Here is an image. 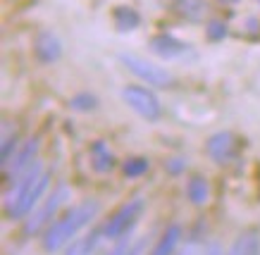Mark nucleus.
Masks as SVG:
<instances>
[{"mask_svg": "<svg viewBox=\"0 0 260 255\" xmlns=\"http://www.w3.org/2000/svg\"><path fill=\"white\" fill-rule=\"evenodd\" d=\"M101 212V203L98 200H84L79 205H74L72 210H67V215L55 220L46 229V236H43V248L48 253H55L64 243H70L77 234H79L84 227L95 220V215Z\"/></svg>", "mask_w": 260, "mask_h": 255, "instance_id": "nucleus-1", "label": "nucleus"}, {"mask_svg": "<svg viewBox=\"0 0 260 255\" xmlns=\"http://www.w3.org/2000/svg\"><path fill=\"white\" fill-rule=\"evenodd\" d=\"M50 184V174L41 169V162L36 160L31 167L22 174V179L17 181L15 191L8 193V215L10 220H22L34 210V205L41 200L43 191Z\"/></svg>", "mask_w": 260, "mask_h": 255, "instance_id": "nucleus-2", "label": "nucleus"}, {"mask_svg": "<svg viewBox=\"0 0 260 255\" xmlns=\"http://www.w3.org/2000/svg\"><path fill=\"white\" fill-rule=\"evenodd\" d=\"M141 212H143V198H132L129 203H124V205L119 207L108 222L103 224V236L108 241L126 236V231L136 224V220L141 217Z\"/></svg>", "mask_w": 260, "mask_h": 255, "instance_id": "nucleus-3", "label": "nucleus"}, {"mask_svg": "<svg viewBox=\"0 0 260 255\" xmlns=\"http://www.w3.org/2000/svg\"><path fill=\"white\" fill-rule=\"evenodd\" d=\"M119 60L124 62V67L129 69V72H134L139 79L146 81V84H150V86L167 88L170 84H172V74H167L162 67H158V64H150V62H146V60H141V57L126 55V53H122Z\"/></svg>", "mask_w": 260, "mask_h": 255, "instance_id": "nucleus-4", "label": "nucleus"}, {"mask_svg": "<svg viewBox=\"0 0 260 255\" xmlns=\"http://www.w3.org/2000/svg\"><path fill=\"white\" fill-rule=\"evenodd\" d=\"M122 98H124V103L132 107L134 112H139L143 120L148 122H155L160 120V103L158 98L150 93L148 88L143 86H126L124 91H122Z\"/></svg>", "mask_w": 260, "mask_h": 255, "instance_id": "nucleus-5", "label": "nucleus"}, {"mask_svg": "<svg viewBox=\"0 0 260 255\" xmlns=\"http://www.w3.org/2000/svg\"><path fill=\"white\" fill-rule=\"evenodd\" d=\"M67 198H70V189H67V186H60V189H57V191L46 200V205L39 207L31 217H26V224H24V236H34V234H39V231L50 222V217L60 210V205H62Z\"/></svg>", "mask_w": 260, "mask_h": 255, "instance_id": "nucleus-6", "label": "nucleus"}, {"mask_svg": "<svg viewBox=\"0 0 260 255\" xmlns=\"http://www.w3.org/2000/svg\"><path fill=\"white\" fill-rule=\"evenodd\" d=\"M205 151L208 155L215 160V162H227L232 160L234 151H237V141H234V136L229 134V131H220V134H213L210 136V141L205 145Z\"/></svg>", "mask_w": 260, "mask_h": 255, "instance_id": "nucleus-7", "label": "nucleus"}, {"mask_svg": "<svg viewBox=\"0 0 260 255\" xmlns=\"http://www.w3.org/2000/svg\"><path fill=\"white\" fill-rule=\"evenodd\" d=\"M34 53H36V57H39L43 64H53L60 60V55H62V46H60V41H57L55 33L43 31L36 36Z\"/></svg>", "mask_w": 260, "mask_h": 255, "instance_id": "nucleus-8", "label": "nucleus"}, {"mask_svg": "<svg viewBox=\"0 0 260 255\" xmlns=\"http://www.w3.org/2000/svg\"><path fill=\"white\" fill-rule=\"evenodd\" d=\"M150 50L155 55H160L162 60H172V57H179L186 50V46L181 41H177L174 36H170V33H158V36L150 39Z\"/></svg>", "mask_w": 260, "mask_h": 255, "instance_id": "nucleus-9", "label": "nucleus"}, {"mask_svg": "<svg viewBox=\"0 0 260 255\" xmlns=\"http://www.w3.org/2000/svg\"><path fill=\"white\" fill-rule=\"evenodd\" d=\"M36 153H39V138H31L29 143L24 145L22 151L15 155V162H12V167H8L5 172H8V179H15V176L24 174L26 169L31 167L34 162H36Z\"/></svg>", "mask_w": 260, "mask_h": 255, "instance_id": "nucleus-10", "label": "nucleus"}, {"mask_svg": "<svg viewBox=\"0 0 260 255\" xmlns=\"http://www.w3.org/2000/svg\"><path fill=\"white\" fill-rule=\"evenodd\" d=\"M229 255H260V236L255 229H248L239 234L237 241L232 243Z\"/></svg>", "mask_w": 260, "mask_h": 255, "instance_id": "nucleus-11", "label": "nucleus"}, {"mask_svg": "<svg viewBox=\"0 0 260 255\" xmlns=\"http://www.w3.org/2000/svg\"><path fill=\"white\" fill-rule=\"evenodd\" d=\"M186 196H189V200L193 205H205L208 198H210V184H208V179H203L198 174L191 176L186 181Z\"/></svg>", "mask_w": 260, "mask_h": 255, "instance_id": "nucleus-12", "label": "nucleus"}, {"mask_svg": "<svg viewBox=\"0 0 260 255\" xmlns=\"http://www.w3.org/2000/svg\"><path fill=\"white\" fill-rule=\"evenodd\" d=\"M91 165H93L95 172H110L112 165H115V155L103 141H95L91 145Z\"/></svg>", "mask_w": 260, "mask_h": 255, "instance_id": "nucleus-13", "label": "nucleus"}, {"mask_svg": "<svg viewBox=\"0 0 260 255\" xmlns=\"http://www.w3.org/2000/svg\"><path fill=\"white\" fill-rule=\"evenodd\" d=\"M179 239H181V227L179 224H170L165 229V234L160 236V241L155 243V248H153L150 255H172L177 243H179Z\"/></svg>", "mask_w": 260, "mask_h": 255, "instance_id": "nucleus-14", "label": "nucleus"}, {"mask_svg": "<svg viewBox=\"0 0 260 255\" xmlns=\"http://www.w3.org/2000/svg\"><path fill=\"white\" fill-rule=\"evenodd\" d=\"M101 239H105V236H103V229L88 234V236H84V239L72 241V246L67 248V255H93L95 248H98V243H101Z\"/></svg>", "mask_w": 260, "mask_h": 255, "instance_id": "nucleus-15", "label": "nucleus"}, {"mask_svg": "<svg viewBox=\"0 0 260 255\" xmlns=\"http://www.w3.org/2000/svg\"><path fill=\"white\" fill-rule=\"evenodd\" d=\"M115 24H117L119 31H132V29H136L139 26V22H141V17H139V12L132 8H126V5H119V8H115Z\"/></svg>", "mask_w": 260, "mask_h": 255, "instance_id": "nucleus-16", "label": "nucleus"}, {"mask_svg": "<svg viewBox=\"0 0 260 255\" xmlns=\"http://www.w3.org/2000/svg\"><path fill=\"white\" fill-rule=\"evenodd\" d=\"M174 10L191 22H198L205 15V3L203 0H174Z\"/></svg>", "mask_w": 260, "mask_h": 255, "instance_id": "nucleus-17", "label": "nucleus"}, {"mask_svg": "<svg viewBox=\"0 0 260 255\" xmlns=\"http://www.w3.org/2000/svg\"><path fill=\"white\" fill-rule=\"evenodd\" d=\"M148 167H150V165H148V160H146V158H129L124 165H122V172H124L129 179H136V176L146 174V172H148Z\"/></svg>", "mask_w": 260, "mask_h": 255, "instance_id": "nucleus-18", "label": "nucleus"}, {"mask_svg": "<svg viewBox=\"0 0 260 255\" xmlns=\"http://www.w3.org/2000/svg\"><path fill=\"white\" fill-rule=\"evenodd\" d=\"M15 148H17V131H5V136H3V151H0V165L3 167L10 165Z\"/></svg>", "mask_w": 260, "mask_h": 255, "instance_id": "nucleus-19", "label": "nucleus"}, {"mask_svg": "<svg viewBox=\"0 0 260 255\" xmlns=\"http://www.w3.org/2000/svg\"><path fill=\"white\" fill-rule=\"evenodd\" d=\"M95 105H98V100H95V96H91V93H79V96H74L70 100V107H72V110H79V112L93 110Z\"/></svg>", "mask_w": 260, "mask_h": 255, "instance_id": "nucleus-20", "label": "nucleus"}, {"mask_svg": "<svg viewBox=\"0 0 260 255\" xmlns=\"http://www.w3.org/2000/svg\"><path fill=\"white\" fill-rule=\"evenodd\" d=\"M205 33H208L210 41H222L227 36V24L220 22V19H215V22H210V24L205 26Z\"/></svg>", "mask_w": 260, "mask_h": 255, "instance_id": "nucleus-21", "label": "nucleus"}, {"mask_svg": "<svg viewBox=\"0 0 260 255\" xmlns=\"http://www.w3.org/2000/svg\"><path fill=\"white\" fill-rule=\"evenodd\" d=\"M129 250H132V241L124 239V241H119L117 246H115V250H112L110 255H126Z\"/></svg>", "mask_w": 260, "mask_h": 255, "instance_id": "nucleus-22", "label": "nucleus"}, {"mask_svg": "<svg viewBox=\"0 0 260 255\" xmlns=\"http://www.w3.org/2000/svg\"><path fill=\"white\" fill-rule=\"evenodd\" d=\"M203 255H224V250H222L220 243H208L205 246V253Z\"/></svg>", "mask_w": 260, "mask_h": 255, "instance_id": "nucleus-23", "label": "nucleus"}, {"mask_svg": "<svg viewBox=\"0 0 260 255\" xmlns=\"http://www.w3.org/2000/svg\"><path fill=\"white\" fill-rule=\"evenodd\" d=\"M143 246H146V241H139L136 246H132V250H129V253H126V255H141Z\"/></svg>", "mask_w": 260, "mask_h": 255, "instance_id": "nucleus-24", "label": "nucleus"}, {"mask_svg": "<svg viewBox=\"0 0 260 255\" xmlns=\"http://www.w3.org/2000/svg\"><path fill=\"white\" fill-rule=\"evenodd\" d=\"M181 167H184V162H170V169H172V172H179Z\"/></svg>", "mask_w": 260, "mask_h": 255, "instance_id": "nucleus-25", "label": "nucleus"}, {"mask_svg": "<svg viewBox=\"0 0 260 255\" xmlns=\"http://www.w3.org/2000/svg\"><path fill=\"white\" fill-rule=\"evenodd\" d=\"M220 3H224V5H229V3H239V0H220Z\"/></svg>", "mask_w": 260, "mask_h": 255, "instance_id": "nucleus-26", "label": "nucleus"}, {"mask_svg": "<svg viewBox=\"0 0 260 255\" xmlns=\"http://www.w3.org/2000/svg\"><path fill=\"white\" fill-rule=\"evenodd\" d=\"M181 255H191V250H186V253H181Z\"/></svg>", "mask_w": 260, "mask_h": 255, "instance_id": "nucleus-27", "label": "nucleus"}, {"mask_svg": "<svg viewBox=\"0 0 260 255\" xmlns=\"http://www.w3.org/2000/svg\"><path fill=\"white\" fill-rule=\"evenodd\" d=\"M258 3H260V0H258Z\"/></svg>", "mask_w": 260, "mask_h": 255, "instance_id": "nucleus-28", "label": "nucleus"}]
</instances>
